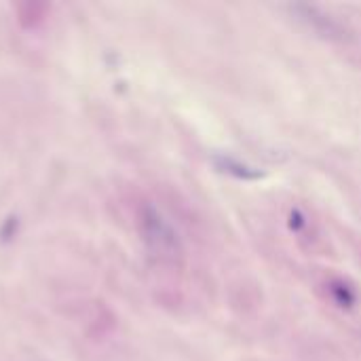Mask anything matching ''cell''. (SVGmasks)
Here are the masks:
<instances>
[{"label": "cell", "instance_id": "6da1fadb", "mask_svg": "<svg viewBox=\"0 0 361 361\" xmlns=\"http://www.w3.org/2000/svg\"><path fill=\"white\" fill-rule=\"evenodd\" d=\"M292 9H294L305 22H309L315 30L325 32L328 36H334V34L338 32V26H336L334 22H330L325 15H319L315 7H300V5H296V7H292Z\"/></svg>", "mask_w": 361, "mask_h": 361}]
</instances>
